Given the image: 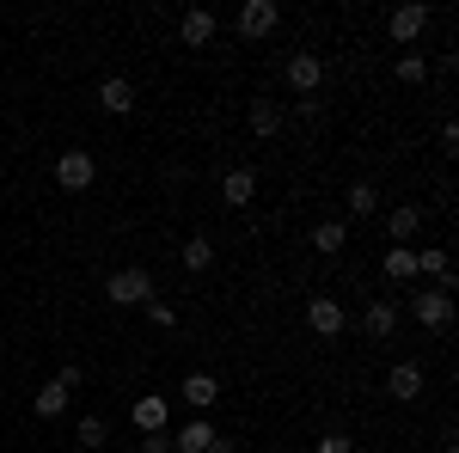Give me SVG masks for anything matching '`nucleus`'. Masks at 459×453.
Wrapping results in <instances>:
<instances>
[{"instance_id":"nucleus-28","label":"nucleus","mask_w":459,"mask_h":453,"mask_svg":"<svg viewBox=\"0 0 459 453\" xmlns=\"http://www.w3.org/2000/svg\"><path fill=\"white\" fill-rule=\"evenodd\" d=\"M318 453H355V441H350V435H325V441H318Z\"/></svg>"},{"instance_id":"nucleus-30","label":"nucleus","mask_w":459,"mask_h":453,"mask_svg":"<svg viewBox=\"0 0 459 453\" xmlns=\"http://www.w3.org/2000/svg\"><path fill=\"white\" fill-rule=\"evenodd\" d=\"M209 453H233V441H227V435H214V441H209Z\"/></svg>"},{"instance_id":"nucleus-1","label":"nucleus","mask_w":459,"mask_h":453,"mask_svg":"<svg viewBox=\"0 0 459 453\" xmlns=\"http://www.w3.org/2000/svg\"><path fill=\"white\" fill-rule=\"evenodd\" d=\"M56 184H62L68 196H86V190L99 184V160H92V147H62V160H56Z\"/></svg>"},{"instance_id":"nucleus-21","label":"nucleus","mask_w":459,"mask_h":453,"mask_svg":"<svg viewBox=\"0 0 459 453\" xmlns=\"http://www.w3.org/2000/svg\"><path fill=\"white\" fill-rule=\"evenodd\" d=\"M178 264H184L190 276H203V270H214V245L209 240H184L178 245Z\"/></svg>"},{"instance_id":"nucleus-26","label":"nucleus","mask_w":459,"mask_h":453,"mask_svg":"<svg viewBox=\"0 0 459 453\" xmlns=\"http://www.w3.org/2000/svg\"><path fill=\"white\" fill-rule=\"evenodd\" d=\"M147 318H153L160 331H178V307L172 301H147Z\"/></svg>"},{"instance_id":"nucleus-2","label":"nucleus","mask_w":459,"mask_h":453,"mask_svg":"<svg viewBox=\"0 0 459 453\" xmlns=\"http://www.w3.org/2000/svg\"><path fill=\"white\" fill-rule=\"evenodd\" d=\"M105 301L110 307H147V301H153V276H147L142 264H129V270H117V276L105 282Z\"/></svg>"},{"instance_id":"nucleus-8","label":"nucleus","mask_w":459,"mask_h":453,"mask_svg":"<svg viewBox=\"0 0 459 453\" xmlns=\"http://www.w3.org/2000/svg\"><path fill=\"white\" fill-rule=\"evenodd\" d=\"M129 417H135V429H142V435H160V429L172 423V398H166V392H147V398H135V405H129Z\"/></svg>"},{"instance_id":"nucleus-10","label":"nucleus","mask_w":459,"mask_h":453,"mask_svg":"<svg viewBox=\"0 0 459 453\" xmlns=\"http://www.w3.org/2000/svg\"><path fill=\"white\" fill-rule=\"evenodd\" d=\"M288 86H294V92H318V86H325V56H313V49L288 56Z\"/></svg>"},{"instance_id":"nucleus-11","label":"nucleus","mask_w":459,"mask_h":453,"mask_svg":"<svg viewBox=\"0 0 459 453\" xmlns=\"http://www.w3.org/2000/svg\"><path fill=\"white\" fill-rule=\"evenodd\" d=\"M417 276H429L435 288H447V294H454V257H447L441 245H417Z\"/></svg>"},{"instance_id":"nucleus-4","label":"nucleus","mask_w":459,"mask_h":453,"mask_svg":"<svg viewBox=\"0 0 459 453\" xmlns=\"http://www.w3.org/2000/svg\"><path fill=\"white\" fill-rule=\"evenodd\" d=\"M429 13L423 0H404V6H392V19H386V31H392V43H417V37L429 31Z\"/></svg>"},{"instance_id":"nucleus-12","label":"nucleus","mask_w":459,"mask_h":453,"mask_svg":"<svg viewBox=\"0 0 459 453\" xmlns=\"http://www.w3.org/2000/svg\"><path fill=\"white\" fill-rule=\"evenodd\" d=\"M221 196H227V209H251V196H257V172H251V166H227Z\"/></svg>"},{"instance_id":"nucleus-9","label":"nucleus","mask_w":459,"mask_h":453,"mask_svg":"<svg viewBox=\"0 0 459 453\" xmlns=\"http://www.w3.org/2000/svg\"><path fill=\"white\" fill-rule=\"evenodd\" d=\"M178 398H184L190 411H214V405H221V380L196 368V374H184V380H178Z\"/></svg>"},{"instance_id":"nucleus-24","label":"nucleus","mask_w":459,"mask_h":453,"mask_svg":"<svg viewBox=\"0 0 459 453\" xmlns=\"http://www.w3.org/2000/svg\"><path fill=\"white\" fill-rule=\"evenodd\" d=\"M105 435H110V423L99 417V411H86V417H80V448H86V453L105 448Z\"/></svg>"},{"instance_id":"nucleus-27","label":"nucleus","mask_w":459,"mask_h":453,"mask_svg":"<svg viewBox=\"0 0 459 453\" xmlns=\"http://www.w3.org/2000/svg\"><path fill=\"white\" fill-rule=\"evenodd\" d=\"M142 453H172V429H160V435H147Z\"/></svg>"},{"instance_id":"nucleus-13","label":"nucleus","mask_w":459,"mask_h":453,"mask_svg":"<svg viewBox=\"0 0 459 453\" xmlns=\"http://www.w3.org/2000/svg\"><path fill=\"white\" fill-rule=\"evenodd\" d=\"M386 392L398 405H411V398H423V362H398L386 374Z\"/></svg>"},{"instance_id":"nucleus-15","label":"nucleus","mask_w":459,"mask_h":453,"mask_svg":"<svg viewBox=\"0 0 459 453\" xmlns=\"http://www.w3.org/2000/svg\"><path fill=\"white\" fill-rule=\"evenodd\" d=\"M214 435H221V429H214L209 417H190V423H184V429L172 435V453H209Z\"/></svg>"},{"instance_id":"nucleus-29","label":"nucleus","mask_w":459,"mask_h":453,"mask_svg":"<svg viewBox=\"0 0 459 453\" xmlns=\"http://www.w3.org/2000/svg\"><path fill=\"white\" fill-rule=\"evenodd\" d=\"M80 380H86V374H80V362H68V368L56 374V386H68V392H74V386H80Z\"/></svg>"},{"instance_id":"nucleus-5","label":"nucleus","mask_w":459,"mask_h":453,"mask_svg":"<svg viewBox=\"0 0 459 453\" xmlns=\"http://www.w3.org/2000/svg\"><path fill=\"white\" fill-rule=\"evenodd\" d=\"M214 31H221V19H214V6H190L184 19H178V43L184 49H209Z\"/></svg>"},{"instance_id":"nucleus-23","label":"nucleus","mask_w":459,"mask_h":453,"mask_svg":"<svg viewBox=\"0 0 459 453\" xmlns=\"http://www.w3.org/2000/svg\"><path fill=\"white\" fill-rule=\"evenodd\" d=\"M343 209H350V221H368V214L380 209V190H374V184H350V196H343Z\"/></svg>"},{"instance_id":"nucleus-3","label":"nucleus","mask_w":459,"mask_h":453,"mask_svg":"<svg viewBox=\"0 0 459 453\" xmlns=\"http://www.w3.org/2000/svg\"><path fill=\"white\" fill-rule=\"evenodd\" d=\"M411 318H417L423 331H447V325H454V294H447V288H423V294L411 301Z\"/></svg>"},{"instance_id":"nucleus-25","label":"nucleus","mask_w":459,"mask_h":453,"mask_svg":"<svg viewBox=\"0 0 459 453\" xmlns=\"http://www.w3.org/2000/svg\"><path fill=\"white\" fill-rule=\"evenodd\" d=\"M398 80H404V86H423V80H429V62L417 56V49H404V56H398Z\"/></svg>"},{"instance_id":"nucleus-14","label":"nucleus","mask_w":459,"mask_h":453,"mask_svg":"<svg viewBox=\"0 0 459 453\" xmlns=\"http://www.w3.org/2000/svg\"><path fill=\"white\" fill-rule=\"evenodd\" d=\"M99 110H110V117H129V110H135V86H129L123 74L99 80Z\"/></svg>"},{"instance_id":"nucleus-22","label":"nucleus","mask_w":459,"mask_h":453,"mask_svg":"<svg viewBox=\"0 0 459 453\" xmlns=\"http://www.w3.org/2000/svg\"><path fill=\"white\" fill-rule=\"evenodd\" d=\"M313 245L325 251V257H331V251H343V245H350V221H337V214H331V221H318V227H313Z\"/></svg>"},{"instance_id":"nucleus-20","label":"nucleus","mask_w":459,"mask_h":453,"mask_svg":"<svg viewBox=\"0 0 459 453\" xmlns=\"http://www.w3.org/2000/svg\"><path fill=\"white\" fill-rule=\"evenodd\" d=\"M276 129H282V105H276V99H251V135H276Z\"/></svg>"},{"instance_id":"nucleus-6","label":"nucleus","mask_w":459,"mask_h":453,"mask_svg":"<svg viewBox=\"0 0 459 453\" xmlns=\"http://www.w3.org/2000/svg\"><path fill=\"white\" fill-rule=\"evenodd\" d=\"M307 325H313L325 344L343 337V325H350V318H343V301H337V294H313V301H307Z\"/></svg>"},{"instance_id":"nucleus-19","label":"nucleus","mask_w":459,"mask_h":453,"mask_svg":"<svg viewBox=\"0 0 459 453\" xmlns=\"http://www.w3.org/2000/svg\"><path fill=\"white\" fill-rule=\"evenodd\" d=\"M380 270H386V282H417V245H392Z\"/></svg>"},{"instance_id":"nucleus-7","label":"nucleus","mask_w":459,"mask_h":453,"mask_svg":"<svg viewBox=\"0 0 459 453\" xmlns=\"http://www.w3.org/2000/svg\"><path fill=\"white\" fill-rule=\"evenodd\" d=\"M276 25H282V6H276V0H246V6H239V37H251V43L270 37Z\"/></svg>"},{"instance_id":"nucleus-16","label":"nucleus","mask_w":459,"mask_h":453,"mask_svg":"<svg viewBox=\"0 0 459 453\" xmlns=\"http://www.w3.org/2000/svg\"><path fill=\"white\" fill-rule=\"evenodd\" d=\"M386 233H392V245H411L417 233H423V203H404V209H392V214H386Z\"/></svg>"},{"instance_id":"nucleus-18","label":"nucleus","mask_w":459,"mask_h":453,"mask_svg":"<svg viewBox=\"0 0 459 453\" xmlns=\"http://www.w3.org/2000/svg\"><path fill=\"white\" fill-rule=\"evenodd\" d=\"M68 398H74L68 386H56V380H49V386H37L31 411H37V417H43V423H56V417H68Z\"/></svg>"},{"instance_id":"nucleus-17","label":"nucleus","mask_w":459,"mask_h":453,"mask_svg":"<svg viewBox=\"0 0 459 453\" xmlns=\"http://www.w3.org/2000/svg\"><path fill=\"white\" fill-rule=\"evenodd\" d=\"M361 331L386 344L392 331H398V307H392V301H368V313H361Z\"/></svg>"}]
</instances>
